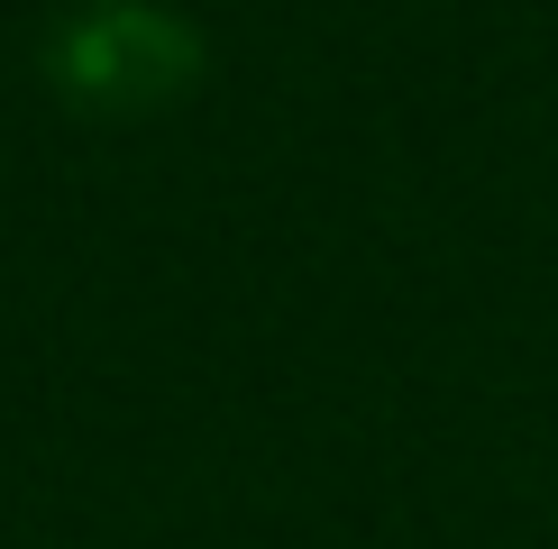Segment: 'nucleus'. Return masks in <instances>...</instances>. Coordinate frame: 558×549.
Here are the masks:
<instances>
[]
</instances>
